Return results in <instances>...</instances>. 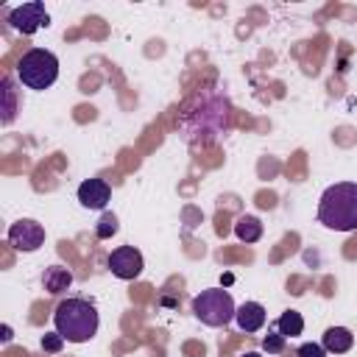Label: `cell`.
Here are the masks:
<instances>
[{
  "label": "cell",
  "mask_w": 357,
  "mask_h": 357,
  "mask_svg": "<svg viewBox=\"0 0 357 357\" xmlns=\"http://www.w3.org/2000/svg\"><path fill=\"white\" fill-rule=\"evenodd\" d=\"M318 220L335 231L357 229V184L340 181L326 187L318 204Z\"/></svg>",
  "instance_id": "cell-1"
},
{
  "label": "cell",
  "mask_w": 357,
  "mask_h": 357,
  "mask_svg": "<svg viewBox=\"0 0 357 357\" xmlns=\"http://www.w3.org/2000/svg\"><path fill=\"white\" fill-rule=\"evenodd\" d=\"M56 332L70 343H86L98 332V310L86 298H67L53 312Z\"/></svg>",
  "instance_id": "cell-2"
},
{
  "label": "cell",
  "mask_w": 357,
  "mask_h": 357,
  "mask_svg": "<svg viewBox=\"0 0 357 357\" xmlns=\"http://www.w3.org/2000/svg\"><path fill=\"white\" fill-rule=\"evenodd\" d=\"M17 75L28 89H47L59 78V59L45 47H33L20 59Z\"/></svg>",
  "instance_id": "cell-3"
},
{
  "label": "cell",
  "mask_w": 357,
  "mask_h": 357,
  "mask_svg": "<svg viewBox=\"0 0 357 357\" xmlns=\"http://www.w3.org/2000/svg\"><path fill=\"white\" fill-rule=\"evenodd\" d=\"M192 312L201 324L206 326H226L234 315H237V307L229 296V290L223 287H212V290H201L195 298H192Z\"/></svg>",
  "instance_id": "cell-4"
},
{
  "label": "cell",
  "mask_w": 357,
  "mask_h": 357,
  "mask_svg": "<svg viewBox=\"0 0 357 357\" xmlns=\"http://www.w3.org/2000/svg\"><path fill=\"white\" fill-rule=\"evenodd\" d=\"M145 262H142V254L134 248V245H120L109 254V271L117 276V279H137L142 273Z\"/></svg>",
  "instance_id": "cell-5"
},
{
  "label": "cell",
  "mask_w": 357,
  "mask_h": 357,
  "mask_svg": "<svg viewBox=\"0 0 357 357\" xmlns=\"http://www.w3.org/2000/svg\"><path fill=\"white\" fill-rule=\"evenodd\" d=\"M8 22H11V28H17L20 33H36L42 25L50 22V17H47V11H45V3L33 0V3H22L20 8H14L11 17H8Z\"/></svg>",
  "instance_id": "cell-6"
},
{
  "label": "cell",
  "mask_w": 357,
  "mask_h": 357,
  "mask_svg": "<svg viewBox=\"0 0 357 357\" xmlns=\"http://www.w3.org/2000/svg\"><path fill=\"white\" fill-rule=\"evenodd\" d=\"M8 243L17 248V251H36L42 243H45V229L42 223L31 220V218H22L17 223H11L8 229Z\"/></svg>",
  "instance_id": "cell-7"
},
{
  "label": "cell",
  "mask_w": 357,
  "mask_h": 357,
  "mask_svg": "<svg viewBox=\"0 0 357 357\" xmlns=\"http://www.w3.org/2000/svg\"><path fill=\"white\" fill-rule=\"evenodd\" d=\"M109 198H112V190H109V184L103 178H86L78 187V201L86 209H103L109 204Z\"/></svg>",
  "instance_id": "cell-8"
},
{
  "label": "cell",
  "mask_w": 357,
  "mask_h": 357,
  "mask_svg": "<svg viewBox=\"0 0 357 357\" xmlns=\"http://www.w3.org/2000/svg\"><path fill=\"white\" fill-rule=\"evenodd\" d=\"M234 318H237V326L243 332H257L265 324V307L259 301H245L243 307H237V315Z\"/></svg>",
  "instance_id": "cell-9"
},
{
  "label": "cell",
  "mask_w": 357,
  "mask_h": 357,
  "mask_svg": "<svg viewBox=\"0 0 357 357\" xmlns=\"http://www.w3.org/2000/svg\"><path fill=\"white\" fill-rule=\"evenodd\" d=\"M351 343H354V335L346 329V326H329L326 332H324V349L326 351H332V354H343V351H349L351 349Z\"/></svg>",
  "instance_id": "cell-10"
},
{
  "label": "cell",
  "mask_w": 357,
  "mask_h": 357,
  "mask_svg": "<svg viewBox=\"0 0 357 357\" xmlns=\"http://www.w3.org/2000/svg\"><path fill=\"white\" fill-rule=\"evenodd\" d=\"M42 282H45V290L47 293H61V290H67L73 284V273L67 268H61V265H50L45 271Z\"/></svg>",
  "instance_id": "cell-11"
},
{
  "label": "cell",
  "mask_w": 357,
  "mask_h": 357,
  "mask_svg": "<svg viewBox=\"0 0 357 357\" xmlns=\"http://www.w3.org/2000/svg\"><path fill=\"white\" fill-rule=\"evenodd\" d=\"M234 234H237L243 243H257V240L262 237V223H259V218H254V215H243V218H237V223H234Z\"/></svg>",
  "instance_id": "cell-12"
},
{
  "label": "cell",
  "mask_w": 357,
  "mask_h": 357,
  "mask_svg": "<svg viewBox=\"0 0 357 357\" xmlns=\"http://www.w3.org/2000/svg\"><path fill=\"white\" fill-rule=\"evenodd\" d=\"M276 329H279L284 337H296V335H301V329H304V318H301V312H296V310H284V312L279 315V321H276Z\"/></svg>",
  "instance_id": "cell-13"
},
{
  "label": "cell",
  "mask_w": 357,
  "mask_h": 357,
  "mask_svg": "<svg viewBox=\"0 0 357 357\" xmlns=\"http://www.w3.org/2000/svg\"><path fill=\"white\" fill-rule=\"evenodd\" d=\"M114 231H117V218H114L112 212H103L100 220H98V226H95V234H98L100 240H109Z\"/></svg>",
  "instance_id": "cell-14"
},
{
  "label": "cell",
  "mask_w": 357,
  "mask_h": 357,
  "mask_svg": "<svg viewBox=\"0 0 357 357\" xmlns=\"http://www.w3.org/2000/svg\"><path fill=\"white\" fill-rule=\"evenodd\" d=\"M3 100H6V106H3V123H11L14 120V89H11V81L8 78H3Z\"/></svg>",
  "instance_id": "cell-15"
},
{
  "label": "cell",
  "mask_w": 357,
  "mask_h": 357,
  "mask_svg": "<svg viewBox=\"0 0 357 357\" xmlns=\"http://www.w3.org/2000/svg\"><path fill=\"white\" fill-rule=\"evenodd\" d=\"M262 349H265L268 354H279V351L284 349V335H282V332H268L265 340H262Z\"/></svg>",
  "instance_id": "cell-16"
},
{
  "label": "cell",
  "mask_w": 357,
  "mask_h": 357,
  "mask_svg": "<svg viewBox=\"0 0 357 357\" xmlns=\"http://www.w3.org/2000/svg\"><path fill=\"white\" fill-rule=\"evenodd\" d=\"M61 346H64V337H61L59 332H47V335H42V349H45V351L56 354V351H61Z\"/></svg>",
  "instance_id": "cell-17"
},
{
  "label": "cell",
  "mask_w": 357,
  "mask_h": 357,
  "mask_svg": "<svg viewBox=\"0 0 357 357\" xmlns=\"http://www.w3.org/2000/svg\"><path fill=\"white\" fill-rule=\"evenodd\" d=\"M298 357H326V349L318 343H301L298 346Z\"/></svg>",
  "instance_id": "cell-18"
},
{
  "label": "cell",
  "mask_w": 357,
  "mask_h": 357,
  "mask_svg": "<svg viewBox=\"0 0 357 357\" xmlns=\"http://www.w3.org/2000/svg\"><path fill=\"white\" fill-rule=\"evenodd\" d=\"M11 340V326H3V343H8Z\"/></svg>",
  "instance_id": "cell-19"
},
{
  "label": "cell",
  "mask_w": 357,
  "mask_h": 357,
  "mask_svg": "<svg viewBox=\"0 0 357 357\" xmlns=\"http://www.w3.org/2000/svg\"><path fill=\"white\" fill-rule=\"evenodd\" d=\"M243 357H262V354H257V351H248V354H243Z\"/></svg>",
  "instance_id": "cell-20"
}]
</instances>
